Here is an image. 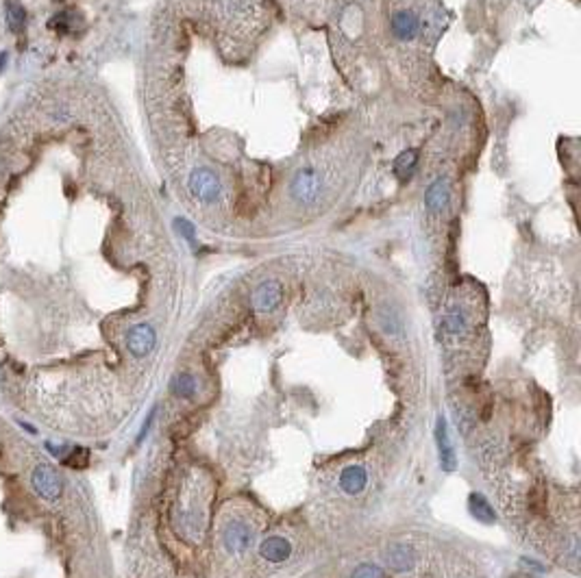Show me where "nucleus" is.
<instances>
[{
    "label": "nucleus",
    "instance_id": "3",
    "mask_svg": "<svg viewBox=\"0 0 581 578\" xmlns=\"http://www.w3.org/2000/svg\"><path fill=\"white\" fill-rule=\"evenodd\" d=\"M318 194H320V176L316 174V170L305 168L298 170L294 181H292V198L298 204H314Z\"/></svg>",
    "mask_w": 581,
    "mask_h": 578
},
{
    "label": "nucleus",
    "instance_id": "13",
    "mask_svg": "<svg viewBox=\"0 0 581 578\" xmlns=\"http://www.w3.org/2000/svg\"><path fill=\"white\" fill-rule=\"evenodd\" d=\"M468 509H470V513H473V517L477 522H481V524H492V522L496 520L494 509L490 506V502L483 498L481 493H470Z\"/></svg>",
    "mask_w": 581,
    "mask_h": 578
},
{
    "label": "nucleus",
    "instance_id": "11",
    "mask_svg": "<svg viewBox=\"0 0 581 578\" xmlns=\"http://www.w3.org/2000/svg\"><path fill=\"white\" fill-rule=\"evenodd\" d=\"M392 31L398 39H411L418 33V18L409 11H398L392 18Z\"/></svg>",
    "mask_w": 581,
    "mask_h": 578
},
{
    "label": "nucleus",
    "instance_id": "12",
    "mask_svg": "<svg viewBox=\"0 0 581 578\" xmlns=\"http://www.w3.org/2000/svg\"><path fill=\"white\" fill-rule=\"evenodd\" d=\"M442 328H445V333L449 337H464L468 333V318L466 313L455 307L445 315V322H442Z\"/></svg>",
    "mask_w": 581,
    "mask_h": 578
},
{
    "label": "nucleus",
    "instance_id": "8",
    "mask_svg": "<svg viewBox=\"0 0 581 578\" xmlns=\"http://www.w3.org/2000/svg\"><path fill=\"white\" fill-rule=\"evenodd\" d=\"M451 198V189H449V181L447 178H438L436 183L429 185L427 194H425V206L431 213H440L447 209Z\"/></svg>",
    "mask_w": 581,
    "mask_h": 578
},
{
    "label": "nucleus",
    "instance_id": "10",
    "mask_svg": "<svg viewBox=\"0 0 581 578\" xmlns=\"http://www.w3.org/2000/svg\"><path fill=\"white\" fill-rule=\"evenodd\" d=\"M366 480H368V476H366L364 467L351 465V467H347V470L340 474V487L347 491V493L355 495V493H359V491H364Z\"/></svg>",
    "mask_w": 581,
    "mask_h": 578
},
{
    "label": "nucleus",
    "instance_id": "18",
    "mask_svg": "<svg viewBox=\"0 0 581 578\" xmlns=\"http://www.w3.org/2000/svg\"><path fill=\"white\" fill-rule=\"evenodd\" d=\"M90 463V452L85 448H72L70 459H65V465L70 467H85Z\"/></svg>",
    "mask_w": 581,
    "mask_h": 578
},
{
    "label": "nucleus",
    "instance_id": "4",
    "mask_svg": "<svg viewBox=\"0 0 581 578\" xmlns=\"http://www.w3.org/2000/svg\"><path fill=\"white\" fill-rule=\"evenodd\" d=\"M223 542L229 553L242 555L253 544V531L248 528L246 522H229L223 531Z\"/></svg>",
    "mask_w": 581,
    "mask_h": 578
},
{
    "label": "nucleus",
    "instance_id": "1",
    "mask_svg": "<svg viewBox=\"0 0 581 578\" xmlns=\"http://www.w3.org/2000/svg\"><path fill=\"white\" fill-rule=\"evenodd\" d=\"M31 483L37 495L46 500H57L63 491V478L52 465H37L31 474Z\"/></svg>",
    "mask_w": 581,
    "mask_h": 578
},
{
    "label": "nucleus",
    "instance_id": "2",
    "mask_svg": "<svg viewBox=\"0 0 581 578\" xmlns=\"http://www.w3.org/2000/svg\"><path fill=\"white\" fill-rule=\"evenodd\" d=\"M190 191L194 194V198L205 202V204H212L220 198V194H223V187H220V181L218 178L210 172V170H196V172H192L190 176Z\"/></svg>",
    "mask_w": 581,
    "mask_h": 578
},
{
    "label": "nucleus",
    "instance_id": "9",
    "mask_svg": "<svg viewBox=\"0 0 581 578\" xmlns=\"http://www.w3.org/2000/svg\"><path fill=\"white\" fill-rule=\"evenodd\" d=\"M289 553H292V546H289V542L285 539V537H268V539L261 542L259 546V555L264 557L266 561L270 563H281L289 557Z\"/></svg>",
    "mask_w": 581,
    "mask_h": 578
},
{
    "label": "nucleus",
    "instance_id": "19",
    "mask_svg": "<svg viewBox=\"0 0 581 578\" xmlns=\"http://www.w3.org/2000/svg\"><path fill=\"white\" fill-rule=\"evenodd\" d=\"M353 578H383V572H381L377 566H370V563H362V566L355 568Z\"/></svg>",
    "mask_w": 581,
    "mask_h": 578
},
{
    "label": "nucleus",
    "instance_id": "21",
    "mask_svg": "<svg viewBox=\"0 0 581 578\" xmlns=\"http://www.w3.org/2000/svg\"><path fill=\"white\" fill-rule=\"evenodd\" d=\"M179 231L183 233L185 239H187L190 244H194V228H192L190 222H185V220H179Z\"/></svg>",
    "mask_w": 581,
    "mask_h": 578
},
{
    "label": "nucleus",
    "instance_id": "16",
    "mask_svg": "<svg viewBox=\"0 0 581 578\" xmlns=\"http://www.w3.org/2000/svg\"><path fill=\"white\" fill-rule=\"evenodd\" d=\"M7 24L13 33H22L26 24V11L20 0H7Z\"/></svg>",
    "mask_w": 581,
    "mask_h": 578
},
{
    "label": "nucleus",
    "instance_id": "6",
    "mask_svg": "<svg viewBox=\"0 0 581 578\" xmlns=\"http://www.w3.org/2000/svg\"><path fill=\"white\" fill-rule=\"evenodd\" d=\"M155 330L153 326H148V324H137L129 330V335H127V346L131 350L133 356H146L148 352H153L155 348Z\"/></svg>",
    "mask_w": 581,
    "mask_h": 578
},
{
    "label": "nucleus",
    "instance_id": "22",
    "mask_svg": "<svg viewBox=\"0 0 581 578\" xmlns=\"http://www.w3.org/2000/svg\"><path fill=\"white\" fill-rule=\"evenodd\" d=\"M7 59H9V54H7V52H0V70H5Z\"/></svg>",
    "mask_w": 581,
    "mask_h": 578
},
{
    "label": "nucleus",
    "instance_id": "15",
    "mask_svg": "<svg viewBox=\"0 0 581 578\" xmlns=\"http://www.w3.org/2000/svg\"><path fill=\"white\" fill-rule=\"evenodd\" d=\"M170 387H172V394L179 398H194V394L198 389V383L192 374H187V372H181V374H176L172 378Z\"/></svg>",
    "mask_w": 581,
    "mask_h": 578
},
{
    "label": "nucleus",
    "instance_id": "5",
    "mask_svg": "<svg viewBox=\"0 0 581 578\" xmlns=\"http://www.w3.org/2000/svg\"><path fill=\"white\" fill-rule=\"evenodd\" d=\"M281 296H283V289H281V285L276 283V281L261 283L255 289V294H253V309L257 313H270V311H274L276 307H279Z\"/></svg>",
    "mask_w": 581,
    "mask_h": 578
},
{
    "label": "nucleus",
    "instance_id": "20",
    "mask_svg": "<svg viewBox=\"0 0 581 578\" xmlns=\"http://www.w3.org/2000/svg\"><path fill=\"white\" fill-rule=\"evenodd\" d=\"M48 29L59 31V33H68L70 31V16H68V13H57V16L48 20Z\"/></svg>",
    "mask_w": 581,
    "mask_h": 578
},
{
    "label": "nucleus",
    "instance_id": "7",
    "mask_svg": "<svg viewBox=\"0 0 581 578\" xmlns=\"http://www.w3.org/2000/svg\"><path fill=\"white\" fill-rule=\"evenodd\" d=\"M436 439H438V450H440V465L445 472H453L458 467V457H455V448L451 444L449 437V426L447 420L440 418L436 426Z\"/></svg>",
    "mask_w": 581,
    "mask_h": 578
},
{
    "label": "nucleus",
    "instance_id": "17",
    "mask_svg": "<svg viewBox=\"0 0 581 578\" xmlns=\"http://www.w3.org/2000/svg\"><path fill=\"white\" fill-rule=\"evenodd\" d=\"M416 163H418L416 150H407V153L398 155V159L394 161V172H396V176L407 178V176L414 172V168H416Z\"/></svg>",
    "mask_w": 581,
    "mask_h": 578
},
{
    "label": "nucleus",
    "instance_id": "14",
    "mask_svg": "<svg viewBox=\"0 0 581 578\" xmlns=\"http://www.w3.org/2000/svg\"><path fill=\"white\" fill-rule=\"evenodd\" d=\"M411 561H414L411 550L407 546H403V544H396V546H392L390 550H387V566H390L392 570H396V572L409 570Z\"/></svg>",
    "mask_w": 581,
    "mask_h": 578
}]
</instances>
